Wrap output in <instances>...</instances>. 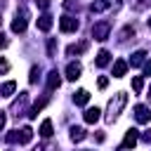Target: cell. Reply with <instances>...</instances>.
I'll return each mask as SVG.
<instances>
[{"label":"cell","mask_w":151,"mask_h":151,"mask_svg":"<svg viewBox=\"0 0 151 151\" xmlns=\"http://www.w3.org/2000/svg\"><path fill=\"white\" fill-rule=\"evenodd\" d=\"M87 50V40H83V42H78V45H71L68 47V54H80V52H85Z\"/></svg>","instance_id":"19"},{"label":"cell","mask_w":151,"mask_h":151,"mask_svg":"<svg viewBox=\"0 0 151 151\" xmlns=\"http://www.w3.org/2000/svg\"><path fill=\"white\" fill-rule=\"evenodd\" d=\"M7 45H9V40H7V38H5V35H0V50H5V47H7Z\"/></svg>","instance_id":"28"},{"label":"cell","mask_w":151,"mask_h":151,"mask_svg":"<svg viewBox=\"0 0 151 151\" xmlns=\"http://www.w3.org/2000/svg\"><path fill=\"white\" fill-rule=\"evenodd\" d=\"M127 104V94L125 92H118L116 94V99H111L109 101V116H106V120L109 123H113V118H118V113L123 111V106Z\"/></svg>","instance_id":"1"},{"label":"cell","mask_w":151,"mask_h":151,"mask_svg":"<svg viewBox=\"0 0 151 151\" xmlns=\"http://www.w3.org/2000/svg\"><path fill=\"white\" fill-rule=\"evenodd\" d=\"M109 7H111V2H109V0H94V2L90 5V9H92V12H104V9H109Z\"/></svg>","instance_id":"17"},{"label":"cell","mask_w":151,"mask_h":151,"mask_svg":"<svg viewBox=\"0 0 151 151\" xmlns=\"http://www.w3.org/2000/svg\"><path fill=\"white\" fill-rule=\"evenodd\" d=\"M7 142H9V144H17V142H19V130L9 132V134H7Z\"/></svg>","instance_id":"24"},{"label":"cell","mask_w":151,"mask_h":151,"mask_svg":"<svg viewBox=\"0 0 151 151\" xmlns=\"http://www.w3.org/2000/svg\"><path fill=\"white\" fill-rule=\"evenodd\" d=\"M125 71H127V61L118 59V61L113 64V78H120V76H125Z\"/></svg>","instance_id":"13"},{"label":"cell","mask_w":151,"mask_h":151,"mask_svg":"<svg viewBox=\"0 0 151 151\" xmlns=\"http://www.w3.org/2000/svg\"><path fill=\"white\" fill-rule=\"evenodd\" d=\"M31 137H33V130L31 127H21L19 130V144H28Z\"/></svg>","instance_id":"15"},{"label":"cell","mask_w":151,"mask_h":151,"mask_svg":"<svg viewBox=\"0 0 151 151\" xmlns=\"http://www.w3.org/2000/svg\"><path fill=\"white\" fill-rule=\"evenodd\" d=\"M87 137V132L83 127H71V142H83Z\"/></svg>","instance_id":"16"},{"label":"cell","mask_w":151,"mask_h":151,"mask_svg":"<svg viewBox=\"0 0 151 151\" xmlns=\"http://www.w3.org/2000/svg\"><path fill=\"white\" fill-rule=\"evenodd\" d=\"M73 101H76L78 106H85V104L90 101V92H87V90H78V92L73 94Z\"/></svg>","instance_id":"10"},{"label":"cell","mask_w":151,"mask_h":151,"mask_svg":"<svg viewBox=\"0 0 151 151\" xmlns=\"http://www.w3.org/2000/svg\"><path fill=\"white\" fill-rule=\"evenodd\" d=\"M144 59H146V52H144V50L134 52V54H132V66H142V64H144Z\"/></svg>","instance_id":"20"},{"label":"cell","mask_w":151,"mask_h":151,"mask_svg":"<svg viewBox=\"0 0 151 151\" xmlns=\"http://www.w3.org/2000/svg\"><path fill=\"white\" fill-rule=\"evenodd\" d=\"M149 28H151V19H149Z\"/></svg>","instance_id":"33"},{"label":"cell","mask_w":151,"mask_h":151,"mask_svg":"<svg viewBox=\"0 0 151 151\" xmlns=\"http://www.w3.org/2000/svg\"><path fill=\"white\" fill-rule=\"evenodd\" d=\"M17 90V83L14 80H9V83H5L2 87H0V97H12V92Z\"/></svg>","instance_id":"14"},{"label":"cell","mask_w":151,"mask_h":151,"mask_svg":"<svg viewBox=\"0 0 151 151\" xmlns=\"http://www.w3.org/2000/svg\"><path fill=\"white\" fill-rule=\"evenodd\" d=\"M142 87H144L142 76H134V78H132V90H134V92H142Z\"/></svg>","instance_id":"22"},{"label":"cell","mask_w":151,"mask_h":151,"mask_svg":"<svg viewBox=\"0 0 151 151\" xmlns=\"http://www.w3.org/2000/svg\"><path fill=\"white\" fill-rule=\"evenodd\" d=\"M80 73H83V66H80L78 61H71V64L66 66V78H68V80H78Z\"/></svg>","instance_id":"5"},{"label":"cell","mask_w":151,"mask_h":151,"mask_svg":"<svg viewBox=\"0 0 151 151\" xmlns=\"http://www.w3.org/2000/svg\"><path fill=\"white\" fill-rule=\"evenodd\" d=\"M99 113H101V111L94 106V109H87V111L83 113V118H85V123H90V125H92V123H97V120H99Z\"/></svg>","instance_id":"11"},{"label":"cell","mask_w":151,"mask_h":151,"mask_svg":"<svg viewBox=\"0 0 151 151\" xmlns=\"http://www.w3.org/2000/svg\"><path fill=\"white\" fill-rule=\"evenodd\" d=\"M109 61H111V54H109L106 50H99V52H97V59H94V64H97L99 68H104V66H109Z\"/></svg>","instance_id":"8"},{"label":"cell","mask_w":151,"mask_h":151,"mask_svg":"<svg viewBox=\"0 0 151 151\" xmlns=\"http://www.w3.org/2000/svg\"><path fill=\"white\" fill-rule=\"evenodd\" d=\"M134 118H137V123H149L151 113H149V109H146L144 104H137V106H134Z\"/></svg>","instance_id":"7"},{"label":"cell","mask_w":151,"mask_h":151,"mask_svg":"<svg viewBox=\"0 0 151 151\" xmlns=\"http://www.w3.org/2000/svg\"><path fill=\"white\" fill-rule=\"evenodd\" d=\"M109 31H111V24H109V21H97V24L92 26V38L101 42V40L109 38Z\"/></svg>","instance_id":"2"},{"label":"cell","mask_w":151,"mask_h":151,"mask_svg":"<svg viewBox=\"0 0 151 151\" xmlns=\"http://www.w3.org/2000/svg\"><path fill=\"white\" fill-rule=\"evenodd\" d=\"M40 137H52V120L45 118L42 125H40Z\"/></svg>","instance_id":"18"},{"label":"cell","mask_w":151,"mask_h":151,"mask_svg":"<svg viewBox=\"0 0 151 151\" xmlns=\"http://www.w3.org/2000/svg\"><path fill=\"white\" fill-rule=\"evenodd\" d=\"M137 142H139V132H137L134 127H130L127 134H125V139H123V149H132Z\"/></svg>","instance_id":"6"},{"label":"cell","mask_w":151,"mask_h":151,"mask_svg":"<svg viewBox=\"0 0 151 151\" xmlns=\"http://www.w3.org/2000/svg\"><path fill=\"white\" fill-rule=\"evenodd\" d=\"M7 71H9V64L5 59H0V73H7Z\"/></svg>","instance_id":"26"},{"label":"cell","mask_w":151,"mask_h":151,"mask_svg":"<svg viewBox=\"0 0 151 151\" xmlns=\"http://www.w3.org/2000/svg\"><path fill=\"white\" fill-rule=\"evenodd\" d=\"M26 99H28V97H26V92H21V94H19V99L14 101L12 111H21V109H24V104H26Z\"/></svg>","instance_id":"21"},{"label":"cell","mask_w":151,"mask_h":151,"mask_svg":"<svg viewBox=\"0 0 151 151\" xmlns=\"http://www.w3.org/2000/svg\"><path fill=\"white\" fill-rule=\"evenodd\" d=\"M97 85H99V90H104V87L109 85V78H104V76H101V78L97 80Z\"/></svg>","instance_id":"25"},{"label":"cell","mask_w":151,"mask_h":151,"mask_svg":"<svg viewBox=\"0 0 151 151\" xmlns=\"http://www.w3.org/2000/svg\"><path fill=\"white\" fill-rule=\"evenodd\" d=\"M35 2H38V7H42V9L50 7V0H35Z\"/></svg>","instance_id":"27"},{"label":"cell","mask_w":151,"mask_h":151,"mask_svg":"<svg viewBox=\"0 0 151 151\" xmlns=\"http://www.w3.org/2000/svg\"><path fill=\"white\" fill-rule=\"evenodd\" d=\"M142 139H144V142H151V130H149V132H144V137H142Z\"/></svg>","instance_id":"31"},{"label":"cell","mask_w":151,"mask_h":151,"mask_svg":"<svg viewBox=\"0 0 151 151\" xmlns=\"http://www.w3.org/2000/svg\"><path fill=\"white\" fill-rule=\"evenodd\" d=\"M26 24H28V21H26V12H21V14H17L14 21H12V31H14V33H24V31H26Z\"/></svg>","instance_id":"4"},{"label":"cell","mask_w":151,"mask_h":151,"mask_svg":"<svg viewBox=\"0 0 151 151\" xmlns=\"http://www.w3.org/2000/svg\"><path fill=\"white\" fill-rule=\"evenodd\" d=\"M149 97H151V87H149Z\"/></svg>","instance_id":"34"},{"label":"cell","mask_w":151,"mask_h":151,"mask_svg":"<svg viewBox=\"0 0 151 151\" xmlns=\"http://www.w3.org/2000/svg\"><path fill=\"white\" fill-rule=\"evenodd\" d=\"M5 123H7V116H5V111H0V127H5Z\"/></svg>","instance_id":"29"},{"label":"cell","mask_w":151,"mask_h":151,"mask_svg":"<svg viewBox=\"0 0 151 151\" xmlns=\"http://www.w3.org/2000/svg\"><path fill=\"white\" fill-rule=\"evenodd\" d=\"M38 28L40 31H50L52 28V17L50 14H40L38 17Z\"/></svg>","instance_id":"12"},{"label":"cell","mask_w":151,"mask_h":151,"mask_svg":"<svg viewBox=\"0 0 151 151\" xmlns=\"http://www.w3.org/2000/svg\"><path fill=\"white\" fill-rule=\"evenodd\" d=\"M38 73H40V68H38V66H33V68H31V76H28V80H31V83H38Z\"/></svg>","instance_id":"23"},{"label":"cell","mask_w":151,"mask_h":151,"mask_svg":"<svg viewBox=\"0 0 151 151\" xmlns=\"http://www.w3.org/2000/svg\"><path fill=\"white\" fill-rule=\"evenodd\" d=\"M2 5H5V0H0V7H2Z\"/></svg>","instance_id":"32"},{"label":"cell","mask_w":151,"mask_h":151,"mask_svg":"<svg viewBox=\"0 0 151 151\" xmlns=\"http://www.w3.org/2000/svg\"><path fill=\"white\" fill-rule=\"evenodd\" d=\"M59 28L64 33H73V31H78V19L76 17H61L59 19Z\"/></svg>","instance_id":"3"},{"label":"cell","mask_w":151,"mask_h":151,"mask_svg":"<svg viewBox=\"0 0 151 151\" xmlns=\"http://www.w3.org/2000/svg\"><path fill=\"white\" fill-rule=\"evenodd\" d=\"M59 85H61L59 73H57V71H50V76H47V90H57Z\"/></svg>","instance_id":"9"},{"label":"cell","mask_w":151,"mask_h":151,"mask_svg":"<svg viewBox=\"0 0 151 151\" xmlns=\"http://www.w3.org/2000/svg\"><path fill=\"white\" fill-rule=\"evenodd\" d=\"M144 73H146V76H151V61H146V64H144Z\"/></svg>","instance_id":"30"}]
</instances>
